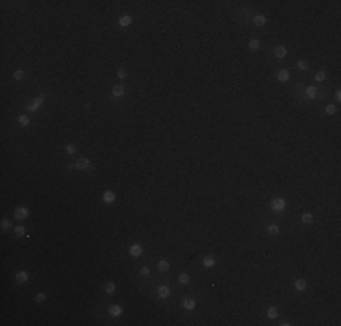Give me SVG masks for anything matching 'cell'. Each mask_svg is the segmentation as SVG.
Masks as SVG:
<instances>
[{
  "instance_id": "2e32d148",
  "label": "cell",
  "mask_w": 341,
  "mask_h": 326,
  "mask_svg": "<svg viewBox=\"0 0 341 326\" xmlns=\"http://www.w3.org/2000/svg\"><path fill=\"white\" fill-rule=\"evenodd\" d=\"M131 22H133V18H131L129 15H124V16H120L118 24H120L122 27H127V25H131Z\"/></svg>"
},
{
  "instance_id": "cb8c5ba5",
  "label": "cell",
  "mask_w": 341,
  "mask_h": 326,
  "mask_svg": "<svg viewBox=\"0 0 341 326\" xmlns=\"http://www.w3.org/2000/svg\"><path fill=\"white\" fill-rule=\"evenodd\" d=\"M267 317H269V319H276L278 317V310L274 308V306H270V308L267 310Z\"/></svg>"
},
{
  "instance_id": "83f0119b",
  "label": "cell",
  "mask_w": 341,
  "mask_h": 326,
  "mask_svg": "<svg viewBox=\"0 0 341 326\" xmlns=\"http://www.w3.org/2000/svg\"><path fill=\"white\" fill-rule=\"evenodd\" d=\"M314 78H316V82H323V80H325V78H327V74L323 73V71H318V73H316V76H314Z\"/></svg>"
},
{
  "instance_id": "5b68a950",
  "label": "cell",
  "mask_w": 341,
  "mask_h": 326,
  "mask_svg": "<svg viewBox=\"0 0 341 326\" xmlns=\"http://www.w3.org/2000/svg\"><path fill=\"white\" fill-rule=\"evenodd\" d=\"M102 200H104V203H114V200H116V194L113 192V190H105L104 192V196H102Z\"/></svg>"
},
{
  "instance_id": "d6a6232c",
  "label": "cell",
  "mask_w": 341,
  "mask_h": 326,
  "mask_svg": "<svg viewBox=\"0 0 341 326\" xmlns=\"http://www.w3.org/2000/svg\"><path fill=\"white\" fill-rule=\"evenodd\" d=\"M325 112H327V114H334V112H336V105H327L325 107Z\"/></svg>"
},
{
  "instance_id": "e575fe53",
  "label": "cell",
  "mask_w": 341,
  "mask_h": 326,
  "mask_svg": "<svg viewBox=\"0 0 341 326\" xmlns=\"http://www.w3.org/2000/svg\"><path fill=\"white\" fill-rule=\"evenodd\" d=\"M9 227H11L9 219H6V218H4V219H2V228H4V230H7V228H9Z\"/></svg>"
},
{
  "instance_id": "f1b7e54d",
  "label": "cell",
  "mask_w": 341,
  "mask_h": 326,
  "mask_svg": "<svg viewBox=\"0 0 341 326\" xmlns=\"http://www.w3.org/2000/svg\"><path fill=\"white\" fill-rule=\"evenodd\" d=\"M116 76L120 78V80H124V78H127V71H125V69H118Z\"/></svg>"
},
{
  "instance_id": "7402d4cb",
  "label": "cell",
  "mask_w": 341,
  "mask_h": 326,
  "mask_svg": "<svg viewBox=\"0 0 341 326\" xmlns=\"http://www.w3.org/2000/svg\"><path fill=\"white\" fill-rule=\"evenodd\" d=\"M189 281H191L189 273H180V275H178V283H180V284H187Z\"/></svg>"
},
{
  "instance_id": "52a82bcc",
  "label": "cell",
  "mask_w": 341,
  "mask_h": 326,
  "mask_svg": "<svg viewBox=\"0 0 341 326\" xmlns=\"http://www.w3.org/2000/svg\"><path fill=\"white\" fill-rule=\"evenodd\" d=\"M89 167H91V165H89V159H87V158H80V159L75 163V168H80V170L89 168Z\"/></svg>"
},
{
  "instance_id": "f546056e",
  "label": "cell",
  "mask_w": 341,
  "mask_h": 326,
  "mask_svg": "<svg viewBox=\"0 0 341 326\" xmlns=\"http://www.w3.org/2000/svg\"><path fill=\"white\" fill-rule=\"evenodd\" d=\"M15 234H16V236H24V234H26V227H16V228H15Z\"/></svg>"
},
{
  "instance_id": "3957f363",
  "label": "cell",
  "mask_w": 341,
  "mask_h": 326,
  "mask_svg": "<svg viewBox=\"0 0 341 326\" xmlns=\"http://www.w3.org/2000/svg\"><path fill=\"white\" fill-rule=\"evenodd\" d=\"M27 216H29V210H27L26 207H18V209L15 210V219H18V221L27 219Z\"/></svg>"
},
{
  "instance_id": "ffe728a7",
  "label": "cell",
  "mask_w": 341,
  "mask_h": 326,
  "mask_svg": "<svg viewBox=\"0 0 341 326\" xmlns=\"http://www.w3.org/2000/svg\"><path fill=\"white\" fill-rule=\"evenodd\" d=\"M104 288H105V292H107V294H114V292H116V284L113 283V281L105 283V286H104Z\"/></svg>"
},
{
  "instance_id": "603a6c76",
  "label": "cell",
  "mask_w": 341,
  "mask_h": 326,
  "mask_svg": "<svg viewBox=\"0 0 341 326\" xmlns=\"http://www.w3.org/2000/svg\"><path fill=\"white\" fill-rule=\"evenodd\" d=\"M259 45H261V44H259V40H258V38H252V40L249 42V47H250L252 51H258V49H259Z\"/></svg>"
},
{
  "instance_id": "9a60e30c",
  "label": "cell",
  "mask_w": 341,
  "mask_h": 326,
  "mask_svg": "<svg viewBox=\"0 0 341 326\" xmlns=\"http://www.w3.org/2000/svg\"><path fill=\"white\" fill-rule=\"evenodd\" d=\"M15 279H16V283H27V279H29V273L22 270V272L16 273V277H15Z\"/></svg>"
},
{
  "instance_id": "7c38bea8",
  "label": "cell",
  "mask_w": 341,
  "mask_h": 326,
  "mask_svg": "<svg viewBox=\"0 0 341 326\" xmlns=\"http://www.w3.org/2000/svg\"><path fill=\"white\" fill-rule=\"evenodd\" d=\"M305 94H307V98L314 100V98L318 96V89H316L314 85H310V87H307V89H305Z\"/></svg>"
},
{
  "instance_id": "44dd1931",
  "label": "cell",
  "mask_w": 341,
  "mask_h": 326,
  "mask_svg": "<svg viewBox=\"0 0 341 326\" xmlns=\"http://www.w3.org/2000/svg\"><path fill=\"white\" fill-rule=\"evenodd\" d=\"M267 232H269L270 236H278V234H279V227H278V225H269V227H267Z\"/></svg>"
},
{
  "instance_id": "d590c367",
  "label": "cell",
  "mask_w": 341,
  "mask_h": 326,
  "mask_svg": "<svg viewBox=\"0 0 341 326\" xmlns=\"http://www.w3.org/2000/svg\"><path fill=\"white\" fill-rule=\"evenodd\" d=\"M45 301V294H38L36 295V303H44Z\"/></svg>"
},
{
  "instance_id": "484cf974",
  "label": "cell",
  "mask_w": 341,
  "mask_h": 326,
  "mask_svg": "<svg viewBox=\"0 0 341 326\" xmlns=\"http://www.w3.org/2000/svg\"><path fill=\"white\" fill-rule=\"evenodd\" d=\"M18 123H20V125H29V118H27V116L26 114H22V116H18Z\"/></svg>"
},
{
  "instance_id": "d4e9b609",
  "label": "cell",
  "mask_w": 341,
  "mask_h": 326,
  "mask_svg": "<svg viewBox=\"0 0 341 326\" xmlns=\"http://www.w3.org/2000/svg\"><path fill=\"white\" fill-rule=\"evenodd\" d=\"M158 268H160L161 272H167L169 270V261L167 259H161L160 263H158Z\"/></svg>"
},
{
  "instance_id": "1f68e13d",
  "label": "cell",
  "mask_w": 341,
  "mask_h": 326,
  "mask_svg": "<svg viewBox=\"0 0 341 326\" xmlns=\"http://www.w3.org/2000/svg\"><path fill=\"white\" fill-rule=\"evenodd\" d=\"M149 273H151V270L147 268V266H142V270H140V275H142V277H147Z\"/></svg>"
},
{
  "instance_id": "9c48e42d",
  "label": "cell",
  "mask_w": 341,
  "mask_h": 326,
  "mask_svg": "<svg viewBox=\"0 0 341 326\" xmlns=\"http://www.w3.org/2000/svg\"><path fill=\"white\" fill-rule=\"evenodd\" d=\"M109 315L111 317H120L122 315V306H118V305L109 306Z\"/></svg>"
},
{
  "instance_id": "8992f818",
  "label": "cell",
  "mask_w": 341,
  "mask_h": 326,
  "mask_svg": "<svg viewBox=\"0 0 341 326\" xmlns=\"http://www.w3.org/2000/svg\"><path fill=\"white\" fill-rule=\"evenodd\" d=\"M170 294V288L167 286V284H161V286H158V295H160V299H167Z\"/></svg>"
},
{
  "instance_id": "277c9868",
  "label": "cell",
  "mask_w": 341,
  "mask_h": 326,
  "mask_svg": "<svg viewBox=\"0 0 341 326\" xmlns=\"http://www.w3.org/2000/svg\"><path fill=\"white\" fill-rule=\"evenodd\" d=\"M129 254H131L133 257H140V255L143 254V248H142V245H138V243L131 245V246H129Z\"/></svg>"
},
{
  "instance_id": "4dcf8cb0",
  "label": "cell",
  "mask_w": 341,
  "mask_h": 326,
  "mask_svg": "<svg viewBox=\"0 0 341 326\" xmlns=\"http://www.w3.org/2000/svg\"><path fill=\"white\" fill-rule=\"evenodd\" d=\"M65 150H67V154H75V152H76L75 145H71V143H67V145H65Z\"/></svg>"
},
{
  "instance_id": "836d02e7",
  "label": "cell",
  "mask_w": 341,
  "mask_h": 326,
  "mask_svg": "<svg viewBox=\"0 0 341 326\" xmlns=\"http://www.w3.org/2000/svg\"><path fill=\"white\" fill-rule=\"evenodd\" d=\"M298 67L301 69V71H307V67H309V65H307V62H305V60H299V62H298Z\"/></svg>"
},
{
  "instance_id": "8d00e7d4",
  "label": "cell",
  "mask_w": 341,
  "mask_h": 326,
  "mask_svg": "<svg viewBox=\"0 0 341 326\" xmlns=\"http://www.w3.org/2000/svg\"><path fill=\"white\" fill-rule=\"evenodd\" d=\"M336 100H338V102L341 100V93H339V91H336Z\"/></svg>"
},
{
  "instance_id": "30bf717a",
  "label": "cell",
  "mask_w": 341,
  "mask_h": 326,
  "mask_svg": "<svg viewBox=\"0 0 341 326\" xmlns=\"http://www.w3.org/2000/svg\"><path fill=\"white\" fill-rule=\"evenodd\" d=\"M181 305H183L185 310H194V308H196V301L187 297V299H183V301H181Z\"/></svg>"
},
{
  "instance_id": "4fadbf2b",
  "label": "cell",
  "mask_w": 341,
  "mask_h": 326,
  "mask_svg": "<svg viewBox=\"0 0 341 326\" xmlns=\"http://www.w3.org/2000/svg\"><path fill=\"white\" fill-rule=\"evenodd\" d=\"M274 54H276V58H285V56H287V47L278 45L276 49H274Z\"/></svg>"
},
{
  "instance_id": "ac0fdd59",
  "label": "cell",
  "mask_w": 341,
  "mask_h": 326,
  "mask_svg": "<svg viewBox=\"0 0 341 326\" xmlns=\"http://www.w3.org/2000/svg\"><path fill=\"white\" fill-rule=\"evenodd\" d=\"M314 221V216L310 214V212H305V214H301V223H305V225H310Z\"/></svg>"
},
{
  "instance_id": "ba28073f",
  "label": "cell",
  "mask_w": 341,
  "mask_h": 326,
  "mask_svg": "<svg viewBox=\"0 0 341 326\" xmlns=\"http://www.w3.org/2000/svg\"><path fill=\"white\" fill-rule=\"evenodd\" d=\"M202 264L205 266V268H213L214 264H216V259H214L213 255H205V257H203V261H202Z\"/></svg>"
},
{
  "instance_id": "8fae6325",
  "label": "cell",
  "mask_w": 341,
  "mask_h": 326,
  "mask_svg": "<svg viewBox=\"0 0 341 326\" xmlns=\"http://www.w3.org/2000/svg\"><path fill=\"white\" fill-rule=\"evenodd\" d=\"M294 288H296L298 292H305V290H307V281H305V279H296Z\"/></svg>"
},
{
  "instance_id": "4316f807",
  "label": "cell",
  "mask_w": 341,
  "mask_h": 326,
  "mask_svg": "<svg viewBox=\"0 0 341 326\" xmlns=\"http://www.w3.org/2000/svg\"><path fill=\"white\" fill-rule=\"evenodd\" d=\"M24 76H26V73H24L22 69H18V71H15V73H13V78H15V80H22Z\"/></svg>"
},
{
  "instance_id": "7a4b0ae2",
  "label": "cell",
  "mask_w": 341,
  "mask_h": 326,
  "mask_svg": "<svg viewBox=\"0 0 341 326\" xmlns=\"http://www.w3.org/2000/svg\"><path fill=\"white\" fill-rule=\"evenodd\" d=\"M42 103H44V94H40L38 98H35V102L27 103V105H26V109H27V111H31V112H35V111H38V109L42 107Z\"/></svg>"
},
{
  "instance_id": "6da1fadb",
  "label": "cell",
  "mask_w": 341,
  "mask_h": 326,
  "mask_svg": "<svg viewBox=\"0 0 341 326\" xmlns=\"http://www.w3.org/2000/svg\"><path fill=\"white\" fill-rule=\"evenodd\" d=\"M285 207H287V201L283 200V198H274V200L270 201V209H272L274 212L285 210Z\"/></svg>"
},
{
  "instance_id": "d6986e66",
  "label": "cell",
  "mask_w": 341,
  "mask_h": 326,
  "mask_svg": "<svg viewBox=\"0 0 341 326\" xmlns=\"http://www.w3.org/2000/svg\"><path fill=\"white\" fill-rule=\"evenodd\" d=\"M254 24H256V25H265V24H267L265 15H256V16H254Z\"/></svg>"
},
{
  "instance_id": "5bb4252c",
  "label": "cell",
  "mask_w": 341,
  "mask_h": 326,
  "mask_svg": "<svg viewBox=\"0 0 341 326\" xmlns=\"http://www.w3.org/2000/svg\"><path fill=\"white\" fill-rule=\"evenodd\" d=\"M124 94H125V89H124L122 85H114V87H113V96H114V98H122Z\"/></svg>"
},
{
  "instance_id": "e0dca14e",
  "label": "cell",
  "mask_w": 341,
  "mask_h": 326,
  "mask_svg": "<svg viewBox=\"0 0 341 326\" xmlns=\"http://www.w3.org/2000/svg\"><path fill=\"white\" fill-rule=\"evenodd\" d=\"M288 78H290V73H288L287 69H281V71L278 73V80H279V82H287Z\"/></svg>"
}]
</instances>
